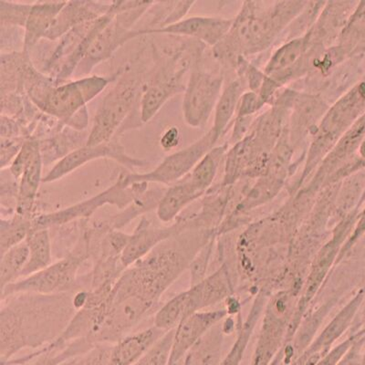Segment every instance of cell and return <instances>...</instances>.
<instances>
[{"label": "cell", "instance_id": "cell-18", "mask_svg": "<svg viewBox=\"0 0 365 365\" xmlns=\"http://www.w3.org/2000/svg\"><path fill=\"white\" fill-rule=\"evenodd\" d=\"M43 164L44 161L40 149L29 160L21 178H19L15 214L31 218V220H34L36 216L34 214L35 202L38 187H40L41 182L43 181V178H42V165Z\"/></svg>", "mask_w": 365, "mask_h": 365}, {"label": "cell", "instance_id": "cell-19", "mask_svg": "<svg viewBox=\"0 0 365 365\" xmlns=\"http://www.w3.org/2000/svg\"><path fill=\"white\" fill-rule=\"evenodd\" d=\"M68 1L32 3L31 12L26 22L23 53L29 51L42 38H45Z\"/></svg>", "mask_w": 365, "mask_h": 365}, {"label": "cell", "instance_id": "cell-16", "mask_svg": "<svg viewBox=\"0 0 365 365\" xmlns=\"http://www.w3.org/2000/svg\"><path fill=\"white\" fill-rule=\"evenodd\" d=\"M165 334L153 326L127 335L112 345L106 365L136 364Z\"/></svg>", "mask_w": 365, "mask_h": 365}, {"label": "cell", "instance_id": "cell-31", "mask_svg": "<svg viewBox=\"0 0 365 365\" xmlns=\"http://www.w3.org/2000/svg\"><path fill=\"white\" fill-rule=\"evenodd\" d=\"M135 365H139V361H138V363H137V364H135Z\"/></svg>", "mask_w": 365, "mask_h": 365}, {"label": "cell", "instance_id": "cell-22", "mask_svg": "<svg viewBox=\"0 0 365 365\" xmlns=\"http://www.w3.org/2000/svg\"><path fill=\"white\" fill-rule=\"evenodd\" d=\"M26 242L29 247V259L19 279L34 275V274L47 268L51 264L52 250L50 230L48 228H32Z\"/></svg>", "mask_w": 365, "mask_h": 365}, {"label": "cell", "instance_id": "cell-13", "mask_svg": "<svg viewBox=\"0 0 365 365\" xmlns=\"http://www.w3.org/2000/svg\"><path fill=\"white\" fill-rule=\"evenodd\" d=\"M96 346L87 339H80L60 346L48 345L35 353L11 360L9 365L24 364L31 361H34L31 365H89Z\"/></svg>", "mask_w": 365, "mask_h": 365}, {"label": "cell", "instance_id": "cell-10", "mask_svg": "<svg viewBox=\"0 0 365 365\" xmlns=\"http://www.w3.org/2000/svg\"><path fill=\"white\" fill-rule=\"evenodd\" d=\"M154 4L155 2L145 1L137 8L114 16L112 21L98 34L77 70L83 74L90 73L98 63L108 60L120 46L137 38L136 29H133V26Z\"/></svg>", "mask_w": 365, "mask_h": 365}, {"label": "cell", "instance_id": "cell-28", "mask_svg": "<svg viewBox=\"0 0 365 365\" xmlns=\"http://www.w3.org/2000/svg\"><path fill=\"white\" fill-rule=\"evenodd\" d=\"M174 338V330L169 331L150 349L148 354L139 361V365H168Z\"/></svg>", "mask_w": 365, "mask_h": 365}, {"label": "cell", "instance_id": "cell-21", "mask_svg": "<svg viewBox=\"0 0 365 365\" xmlns=\"http://www.w3.org/2000/svg\"><path fill=\"white\" fill-rule=\"evenodd\" d=\"M200 195L187 175L165 191L156 207V216L163 223L171 222L188 204Z\"/></svg>", "mask_w": 365, "mask_h": 365}, {"label": "cell", "instance_id": "cell-12", "mask_svg": "<svg viewBox=\"0 0 365 365\" xmlns=\"http://www.w3.org/2000/svg\"><path fill=\"white\" fill-rule=\"evenodd\" d=\"M234 21L221 18L191 17L166 26L164 28L146 31L143 35L168 34L197 38L210 46H217L226 37Z\"/></svg>", "mask_w": 365, "mask_h": 365}, {"label": "cell", "instance_id": "cell-23", "mask_svg": "<svg viewBox=\"0 0 365 365\" xmlns=\"http://www.w3.org/2000/svg\"><path fill=\"white\" fill-rule=\"evenodd\" d=\"M242 96V86L240 81H234L223 93L215 108L214 125L212 131L216 137L217 141L224 135L227 128L230 120L232 118Z\"/></svg>", "mask_w": 365, "mask_h": 365}, {"label": "cell", "instance_id": "cell-4", "mask_svg": "<svg viewBox=\"0 0 365 365\" xmlns=\"http://www.w3.org/2000/svg\"><path fill=\"white\" fill-rule=\"evenodd\" d=\"M90 257L89 245L83 232L73 252L41 272L6 286L1 291V299L21 293L60 294L74 292L77 289L78 272Z\"/></svg>", "mask_w": 365, "mask_h": 365}, {"label": "cell", "instance_id": "cell-26", "mask_svg": "<svg viewBox=\"0 0 365 365\" xmlns=\"http://www.w3.org/2000/svg\"><path fill=\"white\" fill-rule=\"evenodd\" d=\"M32 230V220L31 218L14 216L9 218H3L0 223V252L4 254L11 247L24 242Z\"/></svg>", "mask_w": 365, "mask_h": 365}, {"label": "cell", "instance_id": "cell-30", "mask_svg": "<svg viewBox=\"0 0 365 365\" xmlns=\"http://www.w3.org/2000/svg\"><path fill=\"white\" fill-rule=\"evenodd\" d=\"M112 345L100 344L93 349V358L89 365H106Z\"/></svg>", "mask_w": 365, "mask_h": 365}, {"label": "cell", "instance_id": "cell-2", "mask_svg": "<svg viewBox=\"0 0 365 365\" xmlns=\"http://www.w3.org/2000/svg\"><path fill=\"white\" fill-rule=\"evenodd\" d=\"M308 2H245L226 37L215 46L218 60H237L272 45L274 38L298 17Z\"/></svg>", "mask_w": 365, "mask_h": 365}, {"label": "cell", "instance_id": "cell-1", "mask_svg": "<svg viewBox=\"0 0 365 365\" xmlns=\"http://www.w3.org/2000/svg\"><path fill=\"white\" fill-rule=\"evenodd\" d=\"M75 292L21 293L2 298L0 312L1 364L24 349L48 346L63 334L76 314Z\"/></svg>", "mask_w": 365, "mask_h": 365}, {"label": "cell", "instance_id": "cell-20", "mask_svg": "<svg viewBox=\"0 0 365 365\" xmlns=\"http://www.w3.org/2000/svg\"><path fill=\"white\" fill-rule=\"evenodd\" d=\"M200 307L193 289L180 293L155 312L154 326L165 332L175 330L185 319L195 314Z\"/></svg>", "mask_w": 365, "mask_h": 365}, {"label": "cell", "instance_id": "cell-17", "mask_svg": "<svg viewBox=\"0 0 365 365\" xmlns=\"http://www.w3.org/2000/svg\"><path fill=\"white\" fill-rule=\"evenodd\" d=\"M218 318L217 314H195L189 316L174 330L169 364L184 360L185 355Z\"/></svg>", "mask_w": 365, "mask_h": 365}, {"label": "cell", "instance_id": "cell-14", "mask_svg": "<svg viewBox=\"0 0 365 365\" xmlns=\"http://www.w3.org/2000/svg\"><path fill=\"white\" fill-rule=\"evenodd\" d=\"M175 231V227H155L148 218L143 217L135 231L130 234L128 243L120 256L123 265L127 269L138 262L162 243L170 240Z\"/></svg>", "mask_w": 365, "mask_h": 365}, {"label": "cell", "instance_id": "cell-11", "mask_svg": "<svg viewBox=\"0 0 365 365\" xmlns=\"http://www.w3.org/2000/svg\"><path fill=\"white\" fill-rule=\"evenodd\" d=\"M110 158L125 165L126 168H143L150 165L148 162L133 159L126 155L125 148L117 137L110 142L98 145H84L68 153L57 163L43 178L42 182H52L66 177L93 160Z\"/></svg>", "mask_w": 365, "mask_h": 365}, {"label": "cell", "instance_id": "cell-15", "mask_svg": "<svg viewBox=\"0 0 365 365\" xmlns=\"http://www.w3.org/2000/svg\"><path fill=\"white\" fill-rule=\"evenodd\" d=\"M113 2L68 1L45 38L55 41L71 29L97 21L110 11Z\"/></svg>", "mask_w": 365, "mask_h": 365}, {"label": "cell", "instance_id": "cell-25", "mask_svg": "<svg viewBox=\"0 0 365 365\" xmlns=\"http://www.w3.org/2000/svg\"><path fill=\"white\" fill-rule=\"evenodd\" d=\"M29 259V247L24 241L11 247L1 255L0 262V286L1 291L6 286L21 279V275Z\"/></svg>", "mask_w": 365, "mask_h": 365}, {"label": "cell", "instance_id": "cell-6", "mask_svg": "<svg viewBox=\"0 0 365 365\" xmlns=\"http://www.w3.org/2000/svg\"><path fill=\"white\" fill-rule=\"evenodd\" d=\"M148 184L136 182L128 185L120 175L112 187L107 188L102 193L89 200L71 205L63 210L36 215L32 220V228H48L63 227L65 225L77 222L81 220H88L103 205H117L119 208H126L130 204L148 191Z\"/></svg>", "mask_w": 365, "mask_h": 365}, {"label": "cell", "instance_id": "cell-3", "mask_svg": "<svg viewBox=\"0 0 365 365\" xmlns=\"http://www.w3.org/2000/svg\"><path fill=\"white\" fill-rule=\"evenodd\" d=\"M113 80L114 77L91 76L56 86L53 80L46 79L34 68L26 75L24 86L38 109L65 123H71L75 116L86 108V103L99 96Z\"/></svg>", "mask_w": 365, "mask_h": 365}, {"label": "cell", "instance_id": "cell-8", "mask_svg": "<svg viewBox=\"0 0 365 365\" xmlns=\"http://www.w3.org/2000/svg\"><path fill=\"white\" fill-rule=\"evenodd\" d=\"M217 142L213 131L210 130L187 148L166 156L154 170L146 173H129V174L123 173L120 175L128 185L136 184V182L174 185L190 174L195 165L214 148Z\"/></svg>", "mask_w": 365, "mask_h": 365}, {"label": "cell", "instance_id": "cell-27", "mask_svg": "<svg viewBox=\"0 0 365 365\" xmlns=\"http://www.w3.org/2000/svg\"><path fill=\"white\" fill-rule=\"evenodd\" d=\"M32 4L0 1V18L2 27L19 26L25 28Z\"/></svg>", "mask_w": 365, "mask_h": 365}, {"label": "cell", "instance_id": "cell-5", "mask_svg": "<svg viewBox=\"0 0 365 365\" xmlns=\"http://www.w3.org/2000/svg\"><path fill=\"white\" fill-rule=\"evenodd\" d=\"M141 80V75L135 71H126L123 74L116 86L101 103L86 145H102L116 136L135 106Z\"/></svg>", "mask_w": 365, "mask_h": 365}, {"label": "cell", "instance_id": "cell-7", "mask_svg": "<svg viewBox=\"0 0 365 365\" xmlns=\"http://www.w3.org/2000/svg\"><path fill=\"white\" fill-rule=\"evenodd\" d=\"M200 57V54L192 58L182 48L165 58L154 79L143 91L140 103V118L143 123L154 118L170 98L185 91V75L190 68L191 61Z\"/></svg>", "mask_w": 365, "mask_h": 365}, {"label": "cell", "instance_id": "cell-9", "mask_svg": "<svg viewBox=\"0 0 365 365\" xmlns=\"http://www.w3.org/2000/svg\"><path fill=\"white\" fill-rule=\"evenodd\" d=\"M200 58L194 63L182 101L185 122L194 128L207 125L220 100L223 84L221 75L210 73L200 66Z\"/></svg>", "mask_w": 365, "mask_h": 365}, {"label": "cell", "instance_id": "cell-29", "mask_svg": "<svg viewBox=\"0 0 365 365\" xmlns=\"http://www.w3.org/2000/svg\"><path fill=\"white\" fill-rule=\"evenodd\" d=\"M180 141V130L177 126H171L163 133L161 140H160V145L165 152H170L178 148Z\"/></svg>", "mask_w": 365, "mask_h": 365}, {"label": "cell", "instance_id": "cell-24", "mask_svg": "<svg viewBox=\"0 0 365 365\" xmlns=\"http://www.w3.org/2000/svg\"><path fill=\"white\" fill-rule=\"evenodd\" d=\"M227 148L228 145L214 148L195 165L190 174L187 175L189 181L200 195H203L210 187Z\"/></svg>", "mask_w": 365, "mask_h": 365}]
</instances>
